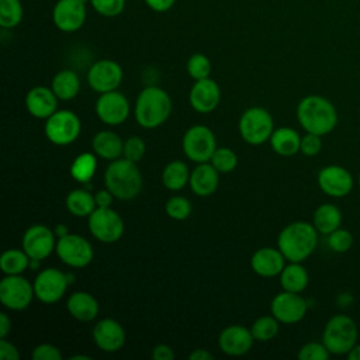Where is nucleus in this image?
Returning a JSON list of instances; mask_svg holds the SVG:
<instances>
[{
	"instance_id": "nucleus-43",
	"label": "nucleus",
	"mask_w": 360,
	"mask_h": 360,
	"mask_svg": "<svg viewBox=\"0 0 360 360\" xmlns=\"http://www.w3.org/2000/svg\"><path fill=\"white\" fill-rule=\"evenodd\" d=\"M329 354L330 352L326 349L323 343L309 342L300 349L298 359L300 360H328Z\"/></svg>"
},
{
	"instance_id": "nucleus-26",
	"label": "nucleus",
	"mask_w": 360,
	"mask_h": 360,
	"mask_svg": "<svg viewBox=\"0 0 360 360\" xmlns=\"http://www.w3.org/2000/svg\"><path fill=\"white\" fill-rule=\"evenodd\" d=\"M94 153L105 160H115L124 155V142L112 131H98L91 141Z\"/></svg>"
},
{
	"instance_id": "nucleus-24",
	"label": "nucleus",
	"mask_w": 360,
	"mask_h": 360,
	"mask_svg": "<svg viewBox=\"0 0 360 360\" xmlns=\"http://www.w3.org/2000/svg\"><path fill=\"white\" fill-rule=\"evenodd\" d=\"M188 184L195 195L208 197L219 184V172L208 162L198 163L190 173Z\"/></svg>"
},
{
	"instance_id": "nucleus-35",
	"label": "nucleus",
	"mask_w": 360,
	"mask_h": 360,
	"mask_svg": "<svg viewBox=\"0 0 360 360\" xmlns=\"http://www.w3.org/2000/svg\"><path fill=\"white\" fill-rule=\"evenodd\" d=\"M24 15L22 3L20 0H0V25L6 30L15 28Z\"/></svg>"
},
{
	"instance_id": "nucleus-33",
	"label": "nucleus",
	"mask_w": 360,
	"mask_h": 360,
	"mask_svg": "<svg viewBox=\"0 0 360 360\" xmlns=\"http://www.w3.org/2000/svg\"><path fill=\"white\" fill-rule=\"evenodd\" d=\"M30 262L24 249H8L0 257V269L4 274H22L30 267Z\"/></svg>"
},
{
	"instance_id": "nucleus-29",
	"label": "nucleus",
	"mask_w": 360,
	"mask_h": 360,
	"mask_svg": "<svg viewBox=\"0 0 360 360\" xmlns=\"http://www.w3.org/2000/svg\"><path fill=\"white\" fill-rule=\"evenodd\" d=\"M309 281L308 271L301 263L290 262L280 273V284L283 290L291 292H302Z\"/></svg>"
},
{
	"instance_id": "nucleus-54",
	"label": "nucleus",
	"mask_w": 360,
	"mask_h": 360,
	"mask_svg": "<svg viewBox=\"0 0 360 360\" xmlns=\"http://www.w3.org/2000/svg\"><path fill=\"white\" fill-rule=\"evenodd\" d=\"M79 359H83V360H91L90 356H84V354H75L70 357V360H79Z\"/></svg>"
},
{
	"instance_id": "nucleus-25",
	"label": "nucleus",
	"mask_w": 360,
	"mask_h": 360,
	"mask_svg": "<svg viewBox=\"0 0 360 360\" xmlns=\"http://www.w3.org/2000/svg\"><path fill=\"white\" fill-rule=\"evenodd\" d=\"M66 308L69 314L80 322H90L96 319L100 309L97 300L87 291L72 292L68 298Z\"/></svg>"
},
{
	"instance_id": "nucleus-38",
	"label": "nucleus",
	"mask_w": 360,
	"mask_h": 360,
	"mask_svg": "<svg viewBox=\"0 0 360 360\" xmlns=\"http://www.w3.org/2000/svg\"><path fill=\"white\" fill-rule=\"evenodd\" d=\"M210 162L219 173H229L236 167L238 156L231 148H217Z\"/></svg>"
},
{
	"instance_id": "nucleus-51",
	"label": "nucleus",
	"mask_w": 360,
	"mask_h": 360,
	"mask_svg": "<svg viewBox=\"0 0 360 360\" xmlns=\"http://www.w3.org/2000/svg\"><path fill=\"white\" fill-rule=\"evenodd\" d=\"M190 360H212L214 356L212 353H210L207 349H194L190 354H188Z\"/></svg>"
},
{
	"instance_id": "nucleus-55",
	"label": "nucleus",
	"mask_w": 360,
	"mask_h": 360,
	"mask_svg": "<svg viewBox=\"0 0 360 360\" xmlns=\"http://www.w3.org/2000/svg\"><path fill=\"white\" fill-rule=\"evenodd\" d=\"M359 186H360V174H359Z\"/></svg>"
},
{
	"instance_id": "nucleus-46",
	"label": "nucleus",
	"mask_w": 360,
	"mask_h": 360,
	"mask_svg": "<svg viewBox=\"0 0 360 360\" xmlns=\"http://www.w3.org/2000/svg\"><path fill=\"white\" fill-rule=\"evenodd\" d=\"M0 359L1 360H18L20 359V353L17 350V347L8 342L6 338H3L0 340Z\"/></svg>"
},
{
	"instance_id": "nucleus-32",
	"label": "nucleus",
	"mask_w": 360,
	"mask_h": 360,
	"mask_svg": "<svg viewBox=\"0 0 360 360\" xmlns=\"http://www.w3.org/2000/svg\"><path fill=\"white\" fill-rule=\"evenodd\" d=\"M188 166L183 160H173L167 163L162 173V181L167 190H181L190 180Z\"/></svg>"
},
{
	"instance_id": "nucleus-16",
	"label": "nucleus",
	"mask_w": 360,
	"mask_h": 360,
	"mask_svg": "<svg viewBox=\"0 0 360 360\" xmlns=\"http://www.w3.org/2000/svg\"><path fill=\"white\" fill-rule=\"evenodd\" d=\"M55 236V231L42 224L31 225L22 235V249L30 259L42 260L48 257L56 248Z\"/></svg>"
},
{
	"instance_id": "nucleus-21",
	"label": "nucleus",
	"mask_w": 360,
	"mask_h": 360,
	"mask_svg": "<svg viewBox=\"0 0 360 360\" xmlns=\"http://www.w3.org/2000/svg\"><path fill=\"white\" fill-rule=\"evenodd\" d=\"M221 100V90L217 82L212 79H201L195 80L193 84L190 94H188V101L190 105L201 114H208L217 108Z\"/></svg>"
},
{
	"instance_id": "nucleus-27",
	"label": "nucleus",
	"mask_w": 360,
	"mask_h": 360,
	"mask_svg": "<svg viewBox=\"0 0 360 360\" xmlns=\"http://www.w3.org/2000/svg\"><path fill=\"white\" fill-rule=\"evenodd\" d=\"M270 146L271 149L284 158L294 156L300 152L301 148V136L300 134L288 127H281L273 131L270 136Z\"/></svg>"
},
{
	"instance_id": "nucleus-7",
	"label": "nucleus",
	"mask_w": 360,
	"mask_h": 360,
	"mask_svg": "<svg viewBox=\"0 0 360 360\" xmlns=\"http://www.w3.org/2000/svg\"><path fill=\"white\" fill-rule=\"evenodd\" d=\"M90 233L103 243H114L124 233V221L111 207H97L89 217Z\"/></svg>"
},
{
	"instance_id": "nucleus-40",
	"label": "nucleus",
	"mask_w": 360,
	"mask_h": 360,
	"mask_svg": "<svg viewBox=\"0 0 360 360\" xmlns=\"http://www.w3.org/2000/svg\"><path fill=\"white\" fill-rule=\"evenodd\" d=\"M328 245L333 252L345 253L353 246V235L347 229L338 228L328 235Z\"/></svg>"
},
{
	"instance_id": "nucleus-44",
	"label": "nucleus",
	"mask_w": 360,
	"mask_h": 360,
	"mask_svg": "<svg viewBox=\"0 0 360 360\" xmlns=\"http://www.w3.org/2000/svg\"><path fill=\"white\" fill-rule=\"evenodd\" d=\"M32 360H62L60 350L51 343H41L31 353Z\"/></svg>"
},
{
	"instance_id": "nucleus-49",
	"label": "nucleus",
	"mask_w": 360,
	"mask_h": 360,
	"mask_svg": "<svg viewBox=\"0 0 360 360\" xmlns=\"http://www.w3.org/2000/svg\"><path fill=\"white\" fill-rule=\"evenodd\" d=\"M94 198H96V204L97 207H110L111 202H112V193L105 188V190H98L96 194H94Z\"/></svg>"
},
{
	"instance_id": "nucleus-9",
	"label": "nucleus",
	"mask_w": 360,
	"mask_h": 360,
	"mask_svg": "<svg viewBox=\"0 0 360 360\" xmlns=\"http://www.w3.org/2000/svg\"><path fill=\"white\" fill-rule=\"evenodd\" d=\"M82 131L79 117L70 110L55 111L45 122V135L53 145L65 146L75 142Z\"/></svg>"
},
{
	"instance_id": "nucleus-10",
	"label": "nucleus",
	"mask_w": 360,
	"mask_h": 360,
	"mask_svg": "<svg viewBox=\"0 0 360 360\" xmlns=\"http://www.w3.org/2000/svg\"><path fill=\"white\" fill-rule=\"evenodd\" d=\"M55 250L62 263L73 269L86 267L94 256L91 243L77 233H66L58 238Z\"/></svg>"
},
{
	"instance_id": "nucleus-17",
	"label": "nucleus",
	"mask_w": 360,
	"mask_h": 360,
	"mask_svg": "<svg viewBox=\"0 0 360 360\" xmlns=\"http://www.w3.org/2000/svg\"><path fill=\"white\" fill-rule=\"evenodd\" d=\"M96 114L107 125H120L129 115V101L117 90L101 93L96 103Z\"/></svg>"
},
{
	"instance_id": "nucleus-13",
	"label": "nucleus",
	"mask_w": 360,
	"mask_h": 360,
	"mask_svg": "<svg viewBox=\"0 0 360 360\" xmlns=\"http://www.w3.org/2000/svg\"><path fill=\"white\" fill-rule=\"evenodd\" d=\"M122 68L112 59H100L94 62L87 72V83L97 93L117 90L122 82Z\"/></svg>"
},
{
	"instance_id": "nucleus-34",
	"label": "nucleus",
	"mask_w": 360,
	"mask_h": 360,
	"mask_svg": "<svg viewBox=\"0 0 360 360\" xmlns=\"http://www.w3.org/2000/svg\"><path fill=\"white\" fill-rule=\"evenodd\" d=\"M97 169V159L90 152L77 155L70 165V176L79 183H87L93 179Z\"/></svg>"
},
{
	"instance_id": "nucleus-22",
	"label": "nucleus",
	"mask_w": 360,
	"mask_h": 360,
	"mask_svg": "<svg viewBox=\"0 0 360 360\" xmlns=\"http://www.w3.org/2000/svg\"><path fill=\"white\" fill-rule=\"evenodd\" d=\"M58 100L51 87L35 86L25 96V107L32 117L46 120L56 111Z\"/></svg>"
},
{
	"instance_id": "nucleus-50",
	"label": "nucleus",
	"mask_w": 360,
	"mask_h": 360,
	"mask_svg": "<svg viewBox=\"0 0 360 360\" xmlns=\"http://www.w3.org/2000/svg\"><path fill=\"white\" fill-rule=\"evenodd\" d=\"M11 330V319L6 312H0V338H7Z\"/></svg>"
},
{
	"instance_id": "nucleus-2",
	"label": "nucleus",
	"mask_w": 360,
	"mask_h": 360,
	"mask_svg": "<svg viewBox=\"0 0 360 360\" xmlns=\"http://www.w3.org/2000/svg\"><path fill=\"white\" fill-rule=\"evenodd\" d=\"M297 118L307 132L326 135L338 124V112L333 104L322 96H307L297 105Z\"/></svg>"
},
{
	"instance_id": "nucleus-39",
	"label": "nucleus",
	"mask_w": 360,
	"mask_h": 360,
	"mask_svg": "<svg viewBox=\"0 0 360 360\" xmlns=\"http://www.w3.org/2000/svg\"><path fill=\"white\" fill-rule=\"evenodd\" d=\"M166 214L176 221H183L191 214V204L183 195H173L165 204Z\"/></svg>"
},
{
	"instance_id": "nucleus-19",
	"label": "nucleus",
	"mask_w": 360,
	"mask_h": 360,
	"mask_svg": "<svg viewBox=\"0 0 360 360\" xmlns=\"http://www.w3.org/2000/svg\"><path fill=\"white\" fill-rule=\"evenodd\" d=\"M93 340L103 352L114 353L124 346L125 330L118 321L112 318H104L94 325Z\"/></svg>"
},
{
	"instance_id": "nucleus-6",
	"label": "nucleus",
	"mask_w": 360,
	"mask_h": 360,
	"mask_svg": "<svg viewBox=\"0 0 360 360\" xmlns=\"http://www.w3.org/2000/svg\"><path fill=\"white\" fill-rule=\"evenodd\" d=\"M274 131L271 114L263 107H250L240 115L239 134L250 145H262L270 139Z\"/></svg>"
},
{
	"instance_id": "nucleus-36",
	"label": "nucleus",
	"mask_w": 360,
	"mask_h": 360,
	"mask_svg": "<svg viewBox=\"0 0 360 360\" xmlns=\"http://www.w3.org/2000/svg\"><path fill=\"white\" fill-rule=\"evenodd\" d=\"M278 321L271 315H264V316H260L257 318L252 328H250V332L255 338V340H259V342H269L271 339H274L278 333Z\"/></svg>"
},
{
	"instance_id": "nucleus-52",
	"label": "nucleus",
	"mask_w": 360,
	"mask_h": 360,
	"mask_svg": "<svg viewBox=\"0 0 360 360\" xmlns=\"http://www.w3.org/2000/svg\"><path fill=\"white\" fill-rule=\"evenodd\" d=\"M349 360H360V345H356L349 353H347Z\"/></svg>"
},
{
	"instance_id": "nucleus-41",
	"label": "nucleus",
	"mask_w": 360,
	"mask_h": 360,
	"mask_svg": "<svg viewBox=\"0 0 360 360\" xmlns=\"http://www.w3.org/2000/svg\"><path fill=\"white\" fill-rule=\"evenodd\" d=\"M90 4L103 17H117L125 8V0H90Z\"/></svg>"
},
{
	"instance_id": "nucleus-28",
	"label": "nucleus",
	"mask_w": 360,
	"mask_h": 360,
	"mask_svg": "<svg viewBox=\"0 0 360 360\" xmlns=\"http://www.w3.org/2000/svg\"><path fill=\"white\" fill-rule=\"evenodd\" d=\"M51 89L59 100L68 101L75 98L80 90V80L77 73L70 69H63L58 72L52 79Z\"/></svg>"
},
{
	"instance_id": "nucleus-48",
	"label": "nucleus",
	"mask_w": 360,
	"mask_h": 360,
	"mask_svg": "<svg viewBox=\"0 0 360 360\" xmlns=\"http://www.w3.org/2000/svg\"><path fill=\"white\" fill-rule=\"evenodd\" d=\"M145 3L150 10L156 13H165L174 6L176 0H145Z\"/></svg>"
},
{
	"instance_id": "nucleus-47",
	"label": "nucleus",
	"mask_w": 360,
	"mask_h": 360,
	"mask_svg": "<svg viewBox=\"0 0 360 360\" xmlns=\"http://www.w3.org/2000/svg\"><path fill=\"white\" fill-rule=\"evenodd\" d=\"M152 359L153 360H173L174 352L169 345L159 343L152 349Z\"/></svg>"
},
{
	"instance_id": "nucleus-5",
	"label": "nucleus",
	"mask_w": 360,
	"mask_h": 360,
	"mask_svg": "<svg viewBox=\"0 0 360 360\" xmlns=\"http://www.w3.org/2000/svg\"><path fill=\"white\" fill-rule=\"evenodd\" d=\"M356 322L343 314L333 315L325 325L322 343L332 354H347L357 342Z\"/></svg>"
},
{
	"instance_id": "nucleus-30",
	"label": "nucleus",
	"mask_w": 360,
	"mask_h": 360,
	"mask_svg": "<svg viewBox=\"0 0 360 360\" xmlns=\"http://www.w3.org/2000/svg\"><path fill=\"white\" fill-rule=\"evenodd\" d=\"M312 224L319 233L329 235L335 229L340 228L342 212L333 204H322L315 210Z\"/></svg>"
},
{
	"instance_id": "nucleus-15",
	"label": "nucleus",
	"mask_w": 360,
	"mask_h": 360,
	"mask_svg": "<svg viewBox=\"0 0 360 360\" xmlns=\"http://www.w3.org/2000/svg\"><path fill=\"white\" fill-rule=\"evenodd\" d=\"M308 305L300 292H278L270 304L271 315L281 323H297L304 319Z\"/></svg>"
},
{
	"instance_id": "nucleus-23",
	"label": "nucleus",
	"mask_w": 360,
	"mask_h": 360,
	"mask_svg": "<svg viewBox=\"0 0 360 360\" xmlns=\"http://www.w3.org/2000/svg\"><path fill=\"white\" fill-rule=\"evenodd\" d=\"M285 257L277 248H260L250 259L252 270L262 277L280 276L285 267Z\"/></svg>"
},
{
	"instance_id": "nucleus-3",
	"label": "nucleus",
	"mask_w": 360,
	"mask_h": 360,
	"mask_svg": "<svg viewBox=\"0 0 360 360\" xmlns=\"http://www.w3.org/2000/svg\"><path fill=\"white\" fill-rule=\"evenodd\" d=\"M172 112V100L169 94L158 87H145L135 103V120L145 129L160 127Z\"/></svg>"
},
{
	"instance_id": "nucleus-45",
	"label": "nucleus",
	"mask_w": 360,
	"mask_h": 360,
	"mask_svg": "<svg viewBox=\"0 0 360 360\" xmlns=\"http://www.w3.org/2000/svg\"><path fill=\"white\" fill-rule=\"evenodd\" d=\"M322 148V139L321 135L307 132L304 136H301V148L300 152L305 156H315L319 153Z\"/></svg>"
},
{
	"instance_id": "nucleus-14",
	"label": "nucleus",
	"mask_w": 360,
	"mask_h": 360,
	"mask_svg": "<svg viewBox=\"0 0 360 360\" xmlns=\"http://www.w3.org/2000/svg\"><path fill=\"white\" fill-rule=\"evenodd\" d=\"M86 0H58L52 8V21L62 32H75L86 21Z\"/></svg>"
},
{
	"instance_id": "nucleus-11",
	"label": "nucleus",
	"mask_w": 360,
	"mask_h": 360,
	"mask_svg": "<svg viewBox=\"0 0 360 360\" xmlns=\"http://www.w3.org/2000/svg\"><path fill=\"white\" fill-rule=\"evenodd\" d=\"M35 295L34 284L21 274H6L0 281V301L11 311L25 309Z\"/></svg>"
},
{
	"instance_id": "nucleus-4",
	"label": "nucleus",
	"mask_w": 360,
	"mask_h": 360,
	"mask_svg": "<svg viewBox=\"0 0 360 360\" xmlns=\"http://www.w3.org/2000/svg\"><path fill=\"white\" fill-rule=\"evenodd\" d=\"M104 184L118 200H132L142 188V174L136 163L120 158L111 160L104 172Z\"/></svg>"
},
{
	"instance_id": "nucleus-18",
	"label": "nucleus",
	"mask_w": 360,
	"mask_h": 360,
	"mask_svg": "<svg viewBox=\"0 0 360 360\" xmlns=\"http://www.w3.org/2000/svg\"><path fill=\"white\" fill-rule=\"evenodd\" d=\"M318 186L326 195L340 198L352 191L353 177L347 169L338 165H329L319 170Z\"/></svg>"
},
{
	"instance_id": "nucleus-37",
	"label": "nucleus",
	"mask_w": 360,
	"mask_h": 360,
	"mask_svg": "<svg viewBox=\"0 0 360 360\" xmlns=\"http://www.w3.org/2000/svg\"><path fill=\"white\" fill-rule=\"evenodd\" d=\"M187 73L194 80L207 79L211 75V60L204 53H194L187 60Z\"/></svg>"
},
{
	"instance_id": "nucleus-1",
	"label": "nucleus",
	"mask_w": 360,
	"mask_h": 360,
	"mask_svg": "<svg viewBox=\"0 0 360 360\" xmlns=\"http://www.w3.org/2000/svg\"><path fill=\"white\" fill-rule=\"evenodd\" d=\"M318 243V231L314 224L295 221L285 225L277 238V248L288 262L301 263L308 259Z\"/></svg>"
},
{
	"instance_id": "nucleus-8",
	"label": "nucleus",
	"mask_w": 360,
	"mask_h": 360,
	"mask_svg": "<svg viewBox=\"0 0 360 360\" xmlns=\"http://www.w3.org/2000/svg\"><path fill=\"white\" fill-rule=\"evenodd\" d=\"M184 155L195 163L210 162L217 149V139L214 132L205 125L190 127L181 141Z\"/></svg>"
},
{
	"instance_id": "nucleus-42",
	"label": "nucleus",
	"mask_w": 360,
	"mask_h": 360,
	"mask_svg": "<svg viewBox=\"0 0 360 360\" xmlns=\"http://www.w3.org/2000/svg\"><path fill=\"white\" fill-rule=\"evenodd\" d=\"M146 152V145L145 141L139 136H129L125 142H124V158L138 163Z\"/></svg>"
},
{
	"instance_id": "nucleus-12",
	"label": "nucleus",
	"mask_w": 360,
	"mask_h": 360,
	"mask_svg": "<svg viewBox=\"0 0 360 360\" xmlns=\"http://www.w3.org/2000/svg\"><path fill=\"white\" fill-rule=\"evenodd\" d=\"M68 285V274L55 267H48L41 270L34 280L35 297L44 304H55L65 295Z\"/></svg>"
},
{
	"instance_id": "nucleus-53",
	"label": "nucleus",
	"mask_w": 360,
	"mask_h": 360,
	"mask_svg": "<svg viewBox=\"0 0 360 360\" xmlns=\"http://www.w3.org/2000/svg\"><path fill=\"white\" fill-rule=\"evenodd\" d=\"M66 233H69V231H68V228H66L63 224L56 225V228H55V235H56L58 238H60V236H63V235H66Z\"/></svg>"
},
{
	"instance_id": "nucleus-20",
	"label": "nucleus",
	"mask_w": 360,
	"mask_h": 360,
	"mask_svg": "<svg viewBox=\"0 0 360 360\" xmlns=\"http://www.w3.org/2000/svg\"><path fill=\"white\" fill-rule=\"evenodd\" d=\"M253 340L250 329L242 325H229L218 336L219 349L228 356H243L250 350Z\"/></svg>"
},
{
	"instance_id": "nucleus-31",
	"label": "nucleus",
	"mask_w": 360,
	"mask_h": 360,
	"mask_svg": "<svg viewBox=\"0 0 360 360\" xmlns=\"http://www.w3.org/2000/svg\"><path fill=\"white\" fill-rule=\"evenodd\" d=\"M66 208L68 211L75 217H89L96 208V198L93 194H90L86 190L75 188L66 195Z\"/></svg>"
}]
</instances>
